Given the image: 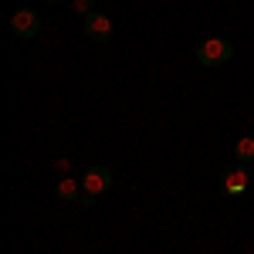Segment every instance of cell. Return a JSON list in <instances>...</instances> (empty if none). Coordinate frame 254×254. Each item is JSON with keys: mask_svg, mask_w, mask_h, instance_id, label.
Segmentation results:
<instances>
[{"mask_svg": "<svg viewBox=\"0 0 254 254\" xmlns=\"http://www.w3.org/2000/svg\"><path fill=\"white\" fill-rule=\"evenodd\" d=\"M10 31H14L17 38H24V41L38 38V34H41V17H38V10H31V7H20V10H14V14H10Z\"/></svg>", "mask_w": 254, "mask_h": 254, "instance_id": "cell-2", "label": "cell"}, {"mask_svg": "<svg viewBox=\"0 0 254 254\" xmlns=\"http://www.w3.org/2000/svg\"><path fill=\"white\" fill-rule=\"evenodd\" d=\"M81 27H85L88 41H95V44H105V41L112 38V20L105 17V14H98V10L85 14V17H81Z\"/></svg>", "mask_w": 254, "mask_h": 254, "instance_id": "cell-4", "label": "cell"}, {"mask_svg": "<svg viewBox=\"0 0 254 254\" xmlns=\"http://www.w3.org/2000/svg\"><path fill=\"white\" fill-rule=\"evenodd\" d=\"M81 187H85V193L102 196L112 187V170H109V166H88V170L81 173Z\"/></svg>", "mask_w": 254, "mask_h": 254, "instance_id": "cell-5", "label": "cell"}, {"mask_svg": "<svg viewBox=\"0 0 254 254\" xmlns=\"http://www.w3.org/2000/svg\"><path fill=\"white\" fill-rule=\"evenodd\" d=\"M78 203H81V207H92V203H95V193H81Z\"/></svg>", "mask_w": 254, "mask_h": 254, "instance_id": "cell-9", "label": "cell"}, {"mask_svg": "<svg viewBox=\"0 0 254 254\" xmlns=\"http://www.w3.org/2000/svg\"><path fill=\"white\" fill-rule=\"evenodd\" d=\"M234 156L237 163H254V136H241L234 142Z\"/></svg>", "mask_w": 254, "mask_h": 254, "instance_id": "cell-7", "label": "cell"}, {"mask_svg": "<svg viewBox=\"0 0 254 254\" xmlns=\"http://www.w3.org/2000/svg\"><path fill=\"white\" fill-rule=\"evenodd\" d=\"M248 183H251V170H248V163H231L224 173H220V187L227 190V193H241V190H248Z\"/></svg>", "mask_w": 254, "mask_h": 254, "instance_id": "cell-3", "label": "cell"}, {"mask_svg": "<svg viewBox=\"0 0 254 254\" xmlns=\"http://www.w3.org/2000/svg\"><path fill=\"white\" fill-rule=\"evenodd\" d=\"M48 3H58V0H48Z\"/></svg>", "mask_w": 254, "mask_h": 254, "instance_id": "cell-10", "label": "cell"}, {"mask_svg": "<svg viewBox=\"0 0 254 254\" xmlns=\"http://www.w3.org/2000/svg\"><path fill=\"white\" fill-rule=\"evenodd\" d=\"M234 58V44L227 38H207L196 44V61L203 68H217V64H227Z\"/></svg>", "mask_w": 254, "mask_h": 254, "instance_id": "cell-1", "label": "cell"}, {"mask_svg": "<svg viewBox=\"0 0 254 254\" xmlns=\"http://www.w3.org/2000/svg\"><path fill=\"white\" fill-rule=\"evenodd\" d=\"M55 193H58V200L71 203V200H78V196L85 193V187H81V180H78V183H75V180H61L58 187H55Z\"/></svg>", "mask_w": 254, "mask_h": 254, "instance_id": "cell-6", "label": "cell"}, {"mask_svg": "<svg viewBox=\"0 0 254 254\" xmlns=\"http://www.w3.org/2000/svg\"><path fill=\"white\" fill-rule=\"evenodd\" d=\"M75 10H78L81 17H85V14H92V0H75Z\"/></svg>", "mask_w": 254, "mask_h": 254, "instance_id": "cell-8", "label": "cell"}]
</instances>
